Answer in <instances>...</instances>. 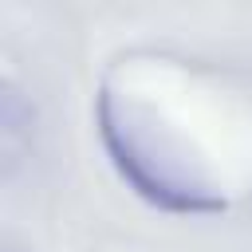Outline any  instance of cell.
Instances as JSON below:
<instances>
[{"label": "cell", "mask_w": 252, "mask_h": 252, "mask_svg": "<svg viewBox=\"0 0 252 252\" xmlns=\"http://www.w3.org/2000/svg\"><path fill=\"white\" fill-rule=\"evenodd\" d=\"M32 122L35 110L16 87V79H4L0 87V150H4V173H12L24 161V150L32 146Z\"/></svg>", "instance_id": "7a4b0ae2"}, {"label": "cell", "mask_w": 252, "mask_h": 252, "mask_svg": "<svg viewBox=\"0 0 252 252\" xmlns=\"http://www.w3.org/2000/svg\"><path fill=\"white\" fill-rule=\"evenodd\" d=\"M8 252H16V248H8Z\"/></svg>", "instance_id": "3957f363"}, {"label": "cell", "mask_w": 252, "mask_h": 252, "mask_svg": "<svg viewBox=\"0 0 252 252\" xmlns=\"http://www.w3.org/2000/svg\"><path fill=\"white\" fill-rule=\"evenodd\" d=\"M94 130L114 173L146 205L173 217H217L228 209V197L185 138L130 91H114L110 83L98 87Z\"/></svg>", "instance_id": "6da1fadb"}]
</instances>
